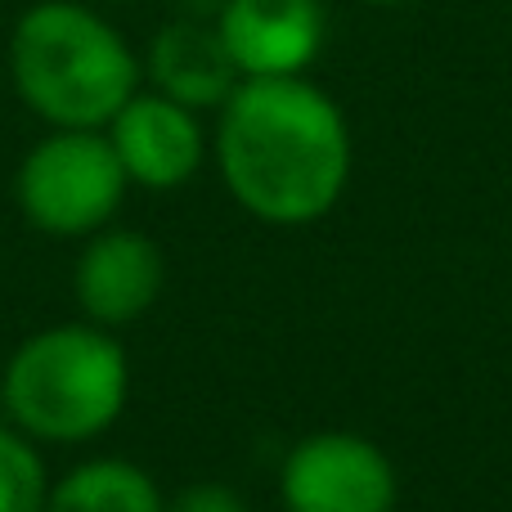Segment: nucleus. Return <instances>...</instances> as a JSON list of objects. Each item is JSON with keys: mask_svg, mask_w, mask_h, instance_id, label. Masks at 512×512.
I'll list each match as a JSON object with an SVG mask.
<instances>
[{"mask_svg": "<svg viewBox=\"0 0 512 512\" xmlns=\"http://www.w3.org/2000/svg\"><path fill=\"white\" fill-rule=\"evenodd\" d=\"M167 512H252L248 499L225 481H194L167 499Z\"/></svg>", "mask_w": 512, "mask_h": 512, "instance_id": "12", "label": "nucleus"}, {"mask_svg": "<svg viewBox=\"0 0 512 512\" xmlns=\"http://www.w3.org/2000/svg\"><path fill=\"white\" fill-rule=\"evenodd\" d=\"M0 391L9 427L36 445H86L122 418L131 360L122 342L90 319L50 324L14 346Z\"/></svg>", "mask_w": 512, "mask_h": 512, "instance_id": "3", "label": "nucleus"}, {"mask_svg": "<svg viewBox=\"0 0 512 512\" xmlns=\"http://www.w3.org/2000/svg\"><path fill=\"white\" fill-rule=\"evenodd\" d=\"M113 5H131V0H113Z\"/></svg>", "mask_w": 512, "mask_h": 512, "instance_id": "16", "label": "nucleus"}, {"mask_svg": "<svg viewBox=\"0 0 512 512\" xmlns=\"http://www.w3.org/2000/svg\"><path fill=\"white\" fill-rule=\"evenodd\" d=\"M212 149L230 198L274 230L324 221L355 162L346 113L306 77L239 81L221 104Z\"/></svg>", "mask_w": 512, "mask_h": 512, "instance_id": "1", "label": "nucleus"}, {"mask_svg": "<svg viewBox=\"0 0 512 512\" xmlns=\"http://www.w3.org/2000/svg\"><path fill=\"white\" fill-rule=\"evenodd\" d=\"M0 423H9V418H5V391H0Z\"/></svg>", "mask_w": 512, "mask_h": 512, "instance_id": "15", "label": "nucleus"}, {"mask_svg": "<svg viewBox=\"0 0 512 512\" xmlns=\"http://www.w3.org/2000/svg\"><path fill=\"white\" fill-rule=\"evenodd\" d=\"M50 504V472L41 445L18 427L0 423V512H45Z\"/></svg>", "mask_w": 512, "mask_h": 512, "instance_id": "11", "label": "nucleus"}, {"mask_svg": "<svg viewBox=\"0 0 512 512\" xmlns=\"http://www.w3.org/2000/svg\"><path fill=\"white\" fill-rule=\"evenodd\" d=\"M126 180L149 194H171L189 185L207 162V135L194 108L158 95V90H135L126 108L104 126Z\"/></svg>", "mask_w": 512, "mask_h": 512, "instance_id": "6", "label": "nucleus"}, {"mask_svg": "<svg viewBox=\"0 0 512 512\" xmlns=\"http://www.w3.org/2000/svg\"><path fill=\"white\" fill-rule=\"evenodd\" d=\"M364 5H382V9H400V5H418V0H364Z\"/></svg>", "mask_w": 512, "mask_h": 512, "instance_id": "14", "label": "nucleus"}, {"mask_svg": "<svg viewBox=\"0 0 512 512\" xmlns=\"http://www.w3.org/2000/svg\"><path fill=\"white\" fill-rule=\"evenodd\" d=\"M243 81L306 77L328 45L324 0H230L216 18Z\"/></svg>", "mask_w": 512, "mask_h": 512, "instance_id": "8", "label": "nucleus"}, {"mask_svg": "<svg viewBox=\"0 0 512 512\" xmlns=\"http://www.w3.org/2000/svg\"><path fill=\"white\" fill-rule=\"evenodd\" d=\"M283 512H396L400 472L360 432H310L279 463Z\"/></svg>", "mask_w": 512, "mask_h": 512, "instance_id": "5", "label": "nucleus"}, {"mask_svg": "<svg viewBox=\"0 0 512 512\" xmlns=\"http://www.w3.org/2000/svg\"><path fill=\"white\" fill-rule=\"evenodd\" d=\"M176 5V18H194V23H216L221 18V9L230 5V0H171Z\"/></svg>", "mask_w": 512, "mask_h": 512, "instance_id": "13", "label": "nucleus"}, {"mask_svg": "<svg viewBox=\"0 0 512 512\" xmlns=\"http://www.w3.org/2000/svg\"><path fill=\"white\" fill-rule=\"evenodd\" d=\"M162 283H167V261L149 234L108 225L81 239V256L72 265V297L90 324L117 333L144 319L158 306Z\"/></svg>", "mask_w": 512, "mask_h": 512, "instance_id": "7", "label": "nucleus"}, {"mask_svg": "<svg viewBox=\"0 0 512 512\" xmlns=\"http://www.w3.org/2000/svg\"><path fill=\"white\" fill-rule=\"evenodd\" d=\"M131 189L104 131H50L23 153L14 176L18 212L50 239L108 230Z\"/></svg>", "mask_w": 512, "mask_h": 512, "instance_id": "4", "label": "nucleus"}, {"mask_svg": "<svg viewBox=\"0 0 512 512\" xmlns=\"http://www.w3.org/2000/svg\"><path fill=\"white\" fill-rule=\"evenodd\" d=\"M144 77H149V90L194 113H207V108L221 113V104L243 81L216 23H194V18H171L153 32L149 54H144Z\"/></svg>", "mask_w": 512, "mask_h": 512, "instance_id": "9", "label": "nucleus"}, {"mask_svg": "<svg viewBox=\"0 0 512 512\" xmlns=\"http://www.w3.org/2000/svg\"><path fill=\"white\" fill-rule=\"evenodd\" d=\"M45 512H167V495L140 463L95 454L50 481Z\"/></svg>", "mask_w": 512, "mask_h": 512, "instance_id": "10", "label": "nucleus"}, {"mask_svg": "<svg viewBox=\"0 0 512 512\" xmlns=\"http://www.w3.org/2000/svg\"><path fill=\"white\" fill-rule=\"evenodd\" d=\"M9 81L50 131H104L140 90L144 63L90 5L36 0L9 32Z\"/></svg>", "mask_w": 512, "mask_h": 512, "instance_id": "2", "label": "nucleus"}]
</instances>
